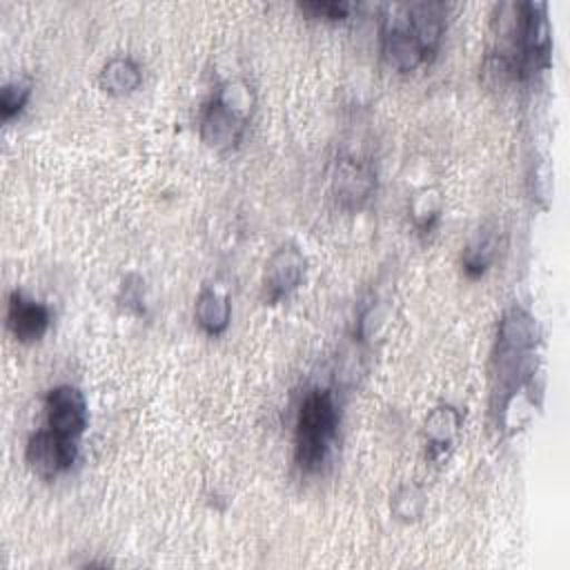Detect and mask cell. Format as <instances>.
I'll use <instances>...</instances> for the list:
<instances>
[{
    "label": "cell",
    "mask_w": 570,
    "mask_h": 570,
    "mask_svg": "<svg viewBox=\"0 0 570 570\" xmlns=\"http://www.w3.org/2000/svg\"><path fill=\"white\" fill-rule=\"evenodd\" d=\"M301 9L309 13L312 18H325V20H341L347 16L350 4L345 2H303Z\"/></svg>",
    "instance_id": "obj_13"
},
{
    "label": "cell",
    "mask_w": 570,
    "mask_h": 570,
    "mask_svg": "<svg viewBox=\"0 0 570 570\" xmlns=\"http://www.w3.org/2000/svg\"><path fill=\"white\" fill-rule=\"evenodd\" d=\"M303 269H305V261L296 247L287 245L276 249V254L269 258L265 269L267 301L276 303L283 296H287L301 283Z\"/></svg>",
    "instance_id": "obj_7"
},
{
    "label": "cell",
    "mask_w": 570,
    "mask_h": 570,
    "mask_svg": "<svg viewBox=\"0 0 570 570\" xmlns=\"http://www.w3.org/2000/svg\"><path fill=\"white\" fill-rule=\"evenodd\" d=\"M7 325L16 336V341L33 343L42 338L49 327V307L13 289L9 294V305H7Z\"/></svg>",
    "instance_id": "obj_6"
},
{
    "label": "cell",
    "mask_w": 570,
    "mask_h": 570,
    "mask_svg": "<svg viewBox=\"0 0 570 570\" xmlns=\"http://www.w3.org/2000/svg\"><path fill=\"white\" fill-rule=\"evenodd\" d=\"M31 96V82L29 80H13L7 82L0 91V111L2 118L9 120L11 116H16L29 100Z\"/></svg>",
    "instance_id": "obj_11"
},
{
    "label": "cell",
    "mask_w": 570,
    "mask_h": 570,
    "mask_svg": "<svg viewBox=\"0 0 570 570\" xmlns=\"http://www.w3.org/2000/svg\"><path fill=\"white\" fill-rule=\"evenodd\" d=\"M459 428V412L454 407H436L425 421V434L430 441V452H443L445 445L452 443V436Z\"/></svg>",
    "instance_id": "obj_10"
},
{
    "label": "cell",
    "mask_w": 570,
    "mask_h": 570,
    "mask_svg": "<svg viewBox=\"0 0 570 570\" xmlns=\"http://www.w3.org/2000/svg\"><path fill=\"white\" fill-rule=\"evenodd\" d=\"M47 428L56 434L78 439L87 428V401L73 385L51 387L47 394Z\"/></svg>",
    "instance_id": "obj_5"
},
{
    "label": "cell",
    "mask_w": 570,
    "mask_h": 570,
    "mask_svg": "<svg viewBox=\"0 0 570 570\" xmlns=\"http://www.w3.org/2000/svg\"><path fill=\"white\" fill-rule=\"evenodd\" d=\"M76 452H78L76 439L56 434L53 430L47 428L29 436L24 448V459L38 476L53 479L60 472L71 468V463L76 461Z\"/></svg>",
    "instance_id": "obj_3"
},
{
    "label": "cell",
    "mask_w": 570,
    "mask_h": 570,
    "mask_svg": "<svg viewBox=\"0 0 570 570\" xmlns=\"http://www.w3.org/2000/svg\"><path fill=\"white\" fill-rule=\"evenodd\" d=\"M381 47H383V56L387 58V62L399 71H412L423 60H428V53L421 47L419 38L414 36L403 7H396L394 13L390 18H385L383 33H381Z\"/></svg>",
    "instance_id": "obj_4"
},
{
    "label": "cell",
    "mask_w": 570,
    "mask_h": 570,
    "mask_svg": "<svg viewBox=\"0 0 570 570\" xmlns=\"http://www.w3.org/2000/svg\"><path fill=\"white\" fill-rule=\"evenodd\" d=\"M338 410L330 390H309L298 407L294 432V459L303 472H316L325 463L336 439Z\"/></svg>",
    "instance_id": "obj_1"
},
{
    "label": "cell",
    "mask_w": 570,
    "mask_h": 570,
    "mask_svg": "<svg viewBox=\"0 0 570 570\" xmlns=\"http://www.w3.org/2000/svg\"><path fill=\"white\" fill-rule=\"evenodd\" d=\"M142 76L131 58H111L100 71V85L114 96H125L138 89Z\"/></svg>",
    "instance_id": "obj_9"
},
{
    "label": "cell",
    "mask_w": 570,
    "mask_h": 570,
    "mask_svg": "<svg viewBox=\"0 0 570 570\" xmlns=\"http://www.w3.org/2000/svg\"><path fill=\"white\" fill-rule=\"evenodd\" d=\"M229 312H232L229 301L214 289H203L196 301V307H194V316H196L198 325L212 336L225 332V327L229 323Z\"/></svg>",
    "instance_id": "obj_8"
},
{
    "label": "cell",
    "mask_w": 570,
    "mask_h": 570,
    "mask_svg": "<svg viewBox=\"0 0 570 570\" xmlns=\"http://www.w3.org/2000/svg\"><path fill=\"white\" fill-rule=\"evenodd\" d=\"M252 111V91L240 80H229L218 87L200 118V136L214 149L234 147Z\"/></svg>",
    "instance_id": "obj_2"
},
{
    "label": "cell",
    "mask_w": 570,
    "mask_h": 570,
    "mask_svg": "<svg viewBox=\"0 0 570 570\" xmlns=\"http://www.w3.org/2000/svg\"><path fill=\"white\" fill-rule=\"evenodd\" d=\"M423 510V494L416 488H403L394 497V512L401 519H416Z\"/></svg>",
    "instance_id": "obj_12"
}]
</instances>
